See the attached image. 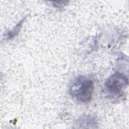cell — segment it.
<instances>
[{
  "label": "cell",
  "instance_id": "obj_3",
  "mask_svg": "<svg viewBox=\"0 0 129 129\" xmlns=\"http://www.w3.org/2000/svg\"><path fill=\"white\" fill-rule=\"evenodd\" d=\"M24 19L22 20L20 22H19V23L18 24H17V25L15 26V27L14 28V29L13 30H12L11 32H9V33H8V34H7L8 38L11 39V38L15 37L16 35H17V34L20 31V29L22 25V23L24 21Z\"/></svg>",
  "mask_w": 129,
  "mask_h": 129
},
{
  "label": "cell",
  "instance_id": "obj_1",
  "mask_svg": "<svg viewBox=\"0 0 129 129\" xmlns=\"http://www.w3.org/2000/svg\"><path fill=\"white\" fill-rule=\"evenodd\" d=\"M94 90V83L92 79L85 76L76 78L72 82L69 92L71 96L81 102L90 101Z\"/></svg>",
  "mask_w": 129,
  "mask_h": 129
},
{
  "label": "cell",
  "instance_id": "obj_2",
  "mask_svg": "<svg viewBox=\"0 0 129 129\" xmlns=\"http://www.w3.org/2000/svg\"><path fill=\"white\" fill-rule=\"evenodd\" d=\"M128 78L124 74L116 72L109 76L105 83L107 91L113 95H120L128 85Z\"/></svg>",
  "mask_w": 129,
  "mask_h": 129
}]
</instances>
